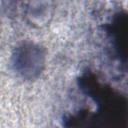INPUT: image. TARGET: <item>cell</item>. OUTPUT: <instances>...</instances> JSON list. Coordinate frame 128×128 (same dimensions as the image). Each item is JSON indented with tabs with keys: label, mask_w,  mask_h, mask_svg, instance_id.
<instances>
[{
	"label": "cell",
	"mask_w": 128,
	"mask_h": 128,
	"mask_svg": "<svg viewBox=\"0 0 128 128\" xmlns=\"http://www.w3.org/2000/svg\"><path fill=\"white\" fill-rule=\"evenodd\" d=\"M119 54L128 58V14L119 15L110 25L109 31Z\"/></svg>",
	"instance_id": "6da1fadb"
}]
</instances>
